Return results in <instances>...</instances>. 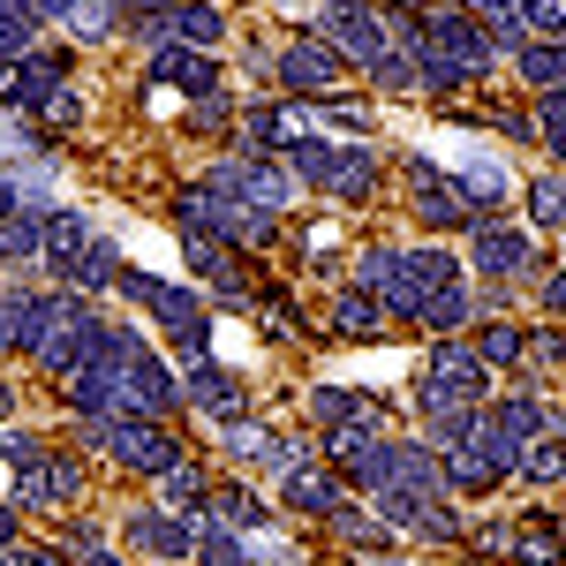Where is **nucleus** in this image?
<instances>
[{"mask_svg":"<svg viewBox=\"0 0 566 566\" xmlns=\"http://www.w3.org/2000/svg\"><path fill=\"white\" fill-rule=\"evenodd\" d=\"M416 408H423V423L431 416H453V408H483V355L446 340L431 355V370H423V386H416Z\"/></svg>","mask_w":566,"mask_h":566,"instance_id":"f257e3e1","label":"nucleus"},{"mask_svg":"<svg viewBox=\"0 0 566 566\" xmlns=\"http://www.w3.org/2000/svg\"><path fill=\"white\" fill-rule=\"evenodd\" d=\"M446 287H453V258H446V250H408V258H392L378 295H386L392 317H423V303L446 295Z\"/></svg>","mask_w":566,"mask_h":566,"instance_id":"f03ea898","label":"nucleus"},{"mask_svg":"<svg viewBox=\"0 0 566 566\" xmlns=\"http://www.w3.org/2000/svg\"><path fill=\"white\" fill-rule=\"evenodd\" d=\"M317 23H325V45H333L340 61H378V53H386V15H378L370 0H333Z\"/></svg>","mask_w":566,"mask_h":566,"instance_id":"7ed1b4c3","label":"nucleus"},{"mask_svg":"<svg viewBox=\"0 0 566 566\" xmlns=\"http://www.w3.org/2000/svg\"><path fill=\"white\" fill-rule=\"evenodd\" d=\"M280 84L295 91V98H333V91L348 84V61H340L325 39H295L287 53H280Z\"/></svg>","mask_w":566,"mask_h":566,"instance_id":"20e7f679","label":"nucleus"},{"mask_svg":"<svg viewBox=\"0 0 566 566\" xmlns=\"http://www.w3.org/2000/svg\"><path fill=\"white\" fill-rule=\"evenodd\" d=\"M378 522L416 528V536H453V514L438 506V491H416V483H386L378 491Z\"/></svg>","mask_w":566,"mask_h":566,"instance_id":"39448f33","label":"nucleus"},{"mask_svg":"<svg viewBox=\"0 0 566 566\" xmlns=\"http://www.w3.org/2000/svg\"><path fill=\"white\" fill-rule=\"evenodd\" d=\"M416 212H423V227H476V205L461 197V181H446L423 159H416Z\"/></svg>","mask_w":566,"mask_h":566,"instance_id":"423d86ee","label":"nucleus"},{"mask_svg":"<svg viewBox=\"0 0 566 566\" xmlns=\"http://www.w3.org/2000/svg\"><path fill=\"white\" fill-rule=\"evenodd\" d=\"M340 159H348V144H333V136H295L287 144V175L303 181V189H325L333 197V181H340Z\"/></svg>","mask_w":566,"mask_h":566,"instance_id":"0eeeda50","label":"nucleus"},{"mask_svg":"<svg viewBox=\"0 0 566 566\" xmlns=\"http://www.w3.org/2000/svg\"><path fill=\"white\" fill-rule=\"evenodd\" d=\"M129 536L144 544V552H159V559H181V552L205 544V522H197V514H136Z\"/></svg>","mask_w":566,"mask_h":566,"instance_id":"6e6552de","label":"nucleus"},{"mask_svg":"<svg viewBox=\"0 0 566 566\" xmlns=\"http://www.w3.org/2000/svg\"><path fill=\"white\" fill-rule=\"evenodd\" d=\"M528 264H536L528 234H514V227H491V219H476V272H491V280H514V272H528Z\"/></svg>","mask_w":566,"mask_h":566,"instance_id":"1a4fd4ad","label":"nucleus"},{"mask_svg":"<svg viewBox=\"0 0 566 566\" xmlns=\"http://www.w3.org/2000/svg\"><path fill=\"white\" fill-rule=\"evenodd\" d=\"M84 491V469L76 461H61V453H45L39 469H23V483H15V499L23 506H69Z\"/></svg>","mask_w":566,"mask_h":566,"instance_id":"9d476101","label":"nucleus"},{"mask_svg":"<svg viewBox=\"0 0 566 566\" xmlns=\"http://www.w3.org/2000/svg\"><path fill=\"white\" fill-rule=\"evenodd\" d=\"M151 84H175V91H197V98H212V91H219V69H212V53H197V45H159V61H151Z\"/></svg>","mask_w":566,"mask_h":566,"instance_id":"9b49d317","label":"nucleus"},{"mask_svg":"<svg viewBox=\"0 0 566 566\" xmlns=\"http://www.w3.org/2000/svg\"><path fill=\"white\" fill-rule=\"evenodd\" d=\"M181 392H189L197 408H212V416H234V408H242V386H234V378H227L219 363H189Z\"/></svg>","mask_w":566,"mask_h":566,"instance_id":"f8f14e48","label":"nucleus"},{"mask_svg":"<svg viewBox=\"0 0 566 566\" xmlns=\"http://www.w3.org/2000/svg\"><path fill=\"white\" fill-rule=\"evenodd\" d=\"M167 31H175V45L189 39L197 53H212V45L227 39V15H219V8H205V0H189V8L175 0V15H167Z\"/></svg>","mask_w":566,"mask_h":566,"instance_id":"ddd939ff","label":"nucleus"},{"mask_svg":"<svg viewBox=\"0 0 566 566\" xmlns=\"http://www.w3.org/2000/svg\"><path fill=\"white\" fill-rule=\"evenodd\" d=\"M84 242H91V227H84L76 212H53V219L39 227V250H45L53 264H61V272H69V264L84 258Z\"/></svg>","mask_w":566,"mask_h":566,"instance_id":"4468645a","label":"nucleus"},{"mask_svg":"<svg viewBox=\"0 0 566 566\" xmlns=\"http://www.w3.org/2000/svg\"><path fill=\"white\" fill-rule=\"evenodd\" d=\"M31 39H39V8L31 0H0V61L31 53Z\"/></svg>","mask_w":566,"mask_h":566,"instance_id":"2eb2a0df","label":"nucleus"},{"mask_svg":"<svg viewBox=\"0 0 566 566\" xmlns=\"http://www.w3.org/2000/svg\"><path fill=\"white\" fill-rule=\"evenodd\" d=\"M528 483H559L566 476V446H559V431H544V438H528L522 446V461H514Z\"/></svg>","mask_w":566,"mask_h":566,"instance_id":"dca6fc26","label":"nucleus"},{"mask_svg":"<svg viewBox=\"0 0 566 566\" xmlns=\"http://www.w3.org/2000/svg\"><path fill=\"white\" fill-rule=\"evenodd\" d=\"M499 476H506V469H499V461L483 453L476 438H461V446H453V483H461V491H491Z\"/></svg>","mask_w":566,"mask_h":566,"instance_id":"f3484780","label":"nucleus"},{"mask_svg":"<svg viewBox=\"0 0 566 566\" xmlns=\"http://www.w3.org/2000/svg\"><path fill=\"white\" fill-rule=\"evenodd\" d=\"M310 408H317V423H333V431L370 423V400H355V392H340V386H317V392H310Z\"/></svg>","mask_w":566,"mask_h":566,"instance_id":"a211bd4d","label":"nucleus"},{"mask_svg":"<svg viewBox=\"0 0 566 566\" xmlns=\"http://www.w3.org/2000/svg\"><path fill=\"white\" fill-rule=\"evenodd\" d=\"M522 76L536 91H566V45H552V39H544V45H522Z\"/></svg>","mask_w":566,"mask_h":566,"instance_id":"6ab92c4d","label":"nucleus"},{"mask_svg":"<svg viewBox=\"0 0 566 566\" xmlns=\"http://www.w3.org/2000/svg\"><path fill=\"white\" fill-rule=\"evenodd\" d=\"M461 197L469 205H499L506 197V167L499 159H461Z\"/></svg>","mask_w":566,"mask_h":566,"instance_id":"aec40b11","label":"nucleus"},{"mask_svg":"<svg viewBox=\"0 0 566 566\" xmlns=\"http://www.w3.org/2000/svg\"><path fill=\"white\" fill-rule=\"evenodd\" d=\"M114 272H122V264H114V242H84V258L69 264L61 280H69V287H106Z\"/></svg>","mask_w":566,"mask_h":566,"instance_id":"412c9836","label":"nucleus"},{"mask_svg":"<svg viewBox=\"0 0 566 566\" xmlns=\"http://www.w3.org/2000/svg\"><path fill=\"white\" fill-rule=\"evenodd\" d=\"M287 506H303V514H333L340 491H333L325 476H310V469H287Z\"/></svg>","mask_w":566,"mask_h":566,"instance_id":"4be33fe9","label":"nucleus"},{"mask_svg":"<svg viewBox=\"0 0 566 566\" xmlns=\"http://www.w3.org/2000/svg\"><path fill=\"white\" fill-rule=\"evenodd\" d=\"M159 499H167L175 514H197V506H205V476H197L189 461H175V469L159 476Z\"/></svg>","mask_w":566,"mask_h":566,"instance_id":"5701e85b","label":"nucleus"},{"mask_svg":"<svg viewBox=\"0 0 566 566\" xmlns=\"http://www.w3.org/2000/svg\"><path fill=\"white\" fill-rule=\"evenodd\" d=\"M69 23H76V39H84V45H98V39H114L122 8H114V0H76V8H69Z\"/></svg>","mask_w":566,"mask_h":566,"instance_id":"b1692460","label":"nucleus"},{"mask_svg":"<svg viewBox=\"0 0 566 566\" xmlns=\"http://www.w3.org/2000/svg\"><path fill=\"white\" fill-rule=\"evenodd\" d=\"M205 506H212V522H219V528H258V522H264V506L250 499V491H212Z\"/></svg>","mask_w":566,"mask_h":566,"instance_id":"393cba45","label":"nucleus"},{"mask_svg":"<svg viewBox=\"0 0 566 566\" xmlns=\"http://www.w3.org/2000/svg\"><path fill=\"white\" fill-rule=\"evenodd\" d=\"M0 258H39V219L31 212H0Z\"/></svg>","mask_w":566,"mask_h":566,"instance_id":"a878e982","label":"nucleus"},{"mask_svg":"<svg viewBox=\"0 0 566 566\" xmlns=\"http://www.w3.org/2000/svg\"><path fill=\"white\" fill-rule=\"evenodd\" d=\"M423 325H431V333H453V325H469V287L453 280L446 295H431V303H423Z\"/></svg>","mask_w":566,"mask_h":566,"instance_id":"bb28decb","label":"nucleus"},{"mask_svg":"<svg viewBox=\"0 0 566 566\" xmlns=\"http://www.w3.org/2000/svg\"><path fill=\"white\" fill-rule=\"evenodd\" d=\"M333 325H340V333H355V340H363V333H378V295H340Z\"/></svg>","mask_w":566,"mask_h":566,"instance_id":"cd10ccee","label":"nucleus"},{"mask_svg":"<svg viewBox=\"0 0 566 566\" xmlns=\"http://www.w3.org/2000/svg\"><path fill=\"white\" fill-rule=\"evenodd\" d=\"M370 175H378V167H370V151H363V144H348V159H340V181H333V197H370Z\"/></svg>","mask_w":566,"mask_h":566,"instance_id":"c85d7f7f","label":"nucleus"},{"mask_svg":"<svg viewBox=\"0 0 566 566\" xmlns=\"http://www.w3.org/2000/svg\"><path fill=\"white\" fill-rule=\"evenodd\" d=\"M528 219L536 227H566V181H536L528 189Z\"/></svg>","mask_w":566,"mask_h":566,"instance_id":"c756f323","label":"nucleus"},{"mask_svg":"<svg viewBox=\"0 0 566 566\" xmlns=\"http://www.w3.org/2000/svg\"><path fill=\"white\" fill-rule=\"evenodd\" d=\"M528 340L514 333V325H483V363H522Z\"/></svg>","mask_w":566,"mask_h":566,"instance_id":"7c9ffc66","label":"nucleus"},{"mask_svg":"<svg viewBox=\"0 0 566 566\" xmlns=\"http://www.w3.org/2000/svg\"><path fill=\"white\" fill-rule=\"evenodd\" d=\"M197 559H205V566H250V552H242V536H219V528H205Z\"/></svg>","mask_w":566,"mask_h":566,"instance_id":"2f4dec72","label":"nucleus"},{"mask_svg":"<svg viewBox=\"0 0 566 566\" xmlns=\"http://www.w3.org/2000/svg\"><path fill=\"white\" fill-rule=\"evenodd\" d=\"M370 76H378L386 91H416V61H408V53H378V61H370Z\"/></svg>","mask_w":566,"mask_h":566,"instance_id":"473e14b6","label":"nucleus"},{"mask_svg":"<svg viewBox=\"0 0 566 566\" xmlns=\"http://www.w3.org/2000/svg\"><path fill=\"white\" fill-rule=\"evenodd\" d=\"M0 453H8L15 469H39V461H45V438H31V431H8V438H0Z\"/></svg>","mask_w":566,"mask_h":566,"instance_id":"72a5a7b5","label":"nucleus"},{"mask_svg":"<svg viewBox=\"0 0 566 566\" xmlns=\"http://www.w3.org/2000/svg\"><path fill=\"white\" fill-rule=\"evenodd\" d=\"M544 136L552 151H566V91H544Z\"/></svg>","mask_w":566,"mask_h":566,"instance_id":"f704fd0d","label":"nucleus"},{"mask_svg":"<svg viewBox=\"0 0 566 566\" xmlns=\"http://www.w3.org/2000/svg\"><path fill=\"white\" fill-rule=\"evenodd\" d=\"M386 272H392V258H386V250H363V258H355V280H363L370 295L386 287Z\"/></svg>","mask_w":566,"mask_h":566,"instance_id":"c9c22d12","label":"nucleus"},{"mask_svg":"<svg viewBox=\"0 0 566 566\" xmlns=\"http://www.w3.org/2000/svg\"><path fill=\"white\" fill-rule=\"evenodd\" d=\"M39 114H45V122H53V129H69V122H76V114H84V106H76V98H69V91H53V98H45Z\"/></svg>","mask_w":566,"mask_h":566,"instance_id":"e433bc0d","label":"nucleus"},{"mask_svg":"<svg viewBox=\"0 0 566 566\" xmlns=\"http://www.w3.org/2000/svg\"><path fill=\"white\" fill-rule=\"evenodd\" d=\"M227 114H234V106H227V98H219V91H212V98H205V106H197V114H189V122H197V129H219V122H227Z\"/></svg>","mask_w":566,"mask_h":566,"instance_id":"4c0bfd02","label":"nucleus"},{"mask_svg":"<svg viewBox=\"0 0 566 566\" xmlns=\"http://www.w3.org/2000/svg\"><path fill=\"white\" fill-rule=\"evenodd\" d=\"M31 8H39V23H69V8H76V0H31Z\"/></svg>","mask_w":566,"mask_h":566,"instance_id":"58836bf2","label":"nucleus"},{"mask_svg":"<svg viewBox=\"0 0 566 566\" xmlns=\"http://www.w3.org/2000/svg\"><path fill=\"white\" fill-rule=\"evenodd\" d=\"M544 310H566V272H552V280H544Z\"/></svg>","mask_w":566,"mask_h":566,"instance_id":"ea45409f","label":"nucleus"},{"mask_svg":"<svg viewBox=\"0 0 566 566\" xmlns=\"http://www.w3.org/2000/svg\"><path fill=\"white\" fill-rule=\"evenodd\" d=\"M114 8H136V15H175V0H114Z\"/></svg>","mask_w":566,"mask_h":566,"instance_id":"a19ab883","label":"nucleus"},{"mask_svg":"<svg viewBox=\"0 0 566 566\" xmlns=\"http://www.w3.org/2000/svg\"><path fill=\"white\" fill-rule=\"evenodd\" d=\"M8 544H15V514L0 506V552H8Z\"/></svg>","mask_w":566,"mask_h":566,"instance_id":"79ce46f5","label":"nucleus"},{"mask_svg":"<svg viewBox=\"0 0 566 566\" xmlns=\"http://www.w3.org/2000/svg\"><path fill=\"white\" fill-rule=\"evenodd\" d=\"M8 408H15V386H8V378H0V416H8Z\"/></svg>","mask_w":566,"mask_h":566,"instance_id":"37998d69","label":"nucleus"},{"mask_svg":"<svg viewBox=\"0 0 566 566\" xmlns=\"http://www.w3.org/2000/svg\"><path fill=\"white\" fill-rule=\"evenodd\" d=\"M0 566H39V559H23V552H0Z\"/></svg>","mask_w":566,"mask_h":566,"instance_id":"c03bdc74","label":"nucleus"}]
</instances>
